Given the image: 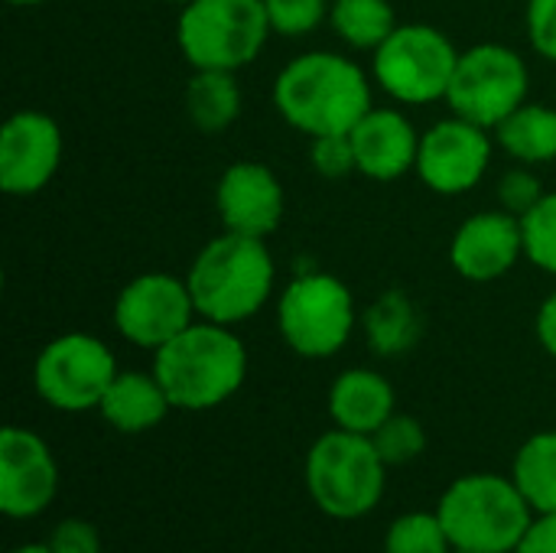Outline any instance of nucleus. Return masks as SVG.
Instances as JSON below:
<instances>
[{"mask_svg": "<svg viewBox=\"0 0 556 553\" xmlns=\"http://www.w3.org/2000/svg\"><path fill=\"white\" fill-rule=\"evenodd\" d=\"M277 114L306 137L352 134L371 111V81L358 62L339 52H306L287 62L274 81Z\"/></svg>", "mask_w": 556, "mask_h": 553, "instance_id": "nucleus-1", "label": "nucleus"}, {"mask_svg": "<svg viewBox=\"0 0 556 553\" xmlns=\"http://www.w3.org/2000/svg\"><path fill=\"white\" fill-rule=\"evenodd\" d=\"M153 375L179 411H212L238 394L248 375V349L231 326L195 319L153 352Z\"/></svg>", "mask_w": 556, "mask_h": 553, "instance_id": "nucleus-2", "label": "nucleus"}, {"mask_svg": "<svg viewBox=\"0 0 556 553\" xmlns=\"http://www.w3.org/2000/svg\"><path fill=\"white\" fill-rule=\"evenodd\" d=\"M186 284L199 319L238 326L270 300L277 267L264 238L225 231L195 254Z\"/></svg>", "mask_w": 556, "mask_h": 553, "instance_id": "nucleus-3", "label": "nucleus"}, {"mask_svg": "<svg viewBox=\"0 0 556 553\" xmlns=\"http://www.w3.org/2000/svg\"><path fill=\"white\" fill-rule=\"evenodd\" d=\"M453 551L515 553L534 521V508L515 479L476 473L456 479L437 508Z\"/></svg>", "mask_w": 556, "mask_h": 553, "instance_id": "nucleus-4", "label": "nucleus"}, {"mask_svg": "<svg viewBox=\"0 0 556 553\" xmlns=\"http://www.w3.org/2000/svg\"><path fill=\"white\" fill-rule=\"evenodd\" d=\"M388 463L365 433L332 430L323 433L306 456V489L309 499L339 521L365 518L378 508L384 495Z\"/></svg>", "mask_w": 556, "mask_h": 553, "instance_id": "nucleus-5", "label": "nucleus"}, {"mask_svg": "<svg viewBox=\"0 0 556 553\" xmlns=\"http://www.w3.org/2000/svg\"><path fill=\"white\" fill-rule=\"evenodd\" d=\"M264 0H189L179 10L176 39L192 68L241 72L270 36Z\"/></svg>", "mask_w": 556, "mask_h": 553, "instance_id": "nucleus-6", "label": "nucleus"}, {"mask_svg": "<svg viewBox=\"0 0 556 553\" xmlns=\"http://www.w3.org/2000/svg\"><path fill=\"white\" fill-rule=\"evenodd\" d=\"M459 49L430 23H397V29L375 49L371 75L401 104L446 101Z\"/></svg>", "mask_w": 556, "mask_h": 553, "instance_id": "nucleus-7", "label": "nucleus"}, {"mask_svg": "<svg viewBox=\"0 0 556 553\" xmlns=\"http://www.w3.org/2000/svg\"><path fill=\"white\" fill-rule=\"evenodd\" d=\"M277 329L303 359H329L355 332V297L332 274H303L277 303Z\"/></svg>", "mask_w": 556, "mask_h": 553, "instance_id": "nucleus-8", "label": "nucleus"}, {"mask_svg": "<svg viewBox=\"0 0 556 553\" xmlns=\"http://www.w3.org/2000/svg\"><path fill=\"white\" fill-rule=\"evenodd\" d=\"M528 88L531 75L521 52L502 42H479L459 52L446 104L456 117L495 130L511 111L528 101Z\"/></svg>", "mask_w": 556, "mask_h": 553, "instance_id": "nucleus-9", "label": "nucleus"}, {"mask_svg": "<svg viewBox=\"0 0 556 553\" xmlns=\"http://www.w3.org/2000/svg\"><path fill=\"white\" fill-rule=\"evenodd\" d=\"M117 375L114 352L88 332H65L42 345L33 368L36 394L65 414L91 411Z\"/></svg>", "mask_w": 556, "mask_h": 553, "instance_id": "nucleus-10", "label": "nucleus"}, {"mask_svg": "<svg viewBox=\"0 0 556 553\" xmlns=\"http://www.w3.org/2000/svg\"><path fill=\"white\" fill-rule=\"evenodd\" d=\"M189 284L173 274H140L114 300V326L137 349H163L195 323Z\"/></svg>", "mask_w": 556, "mask_h": 553, "instance_id": "nucleus-11", "label": "nucleus"}, {"mask_svg": "<svg viewBox=\"0 0 556 553\" xmlns=\"http://www.w3.org/2000/svg\"><path fill=\"white\" fill-rule=\"evenodd\" d=\"M492 163V130L466 121L446 117L420 134L417 176L437 196H463L482 183Z\"/></svg>", "mask_w": 556, "mask_h": 553, "instance_id": "nucleus-12", "label": "nucleus"}, {"mask_svg": "<svg viewBox=\"0 0 556 553\" xmlns=\"http://www.w3.org/2000/svg\"><path fill=\"white\" fill-rule=\"evenodd\" d=\"M62 163V130L42 111H16L0 130V189L26 199L42 192Z\"/></svg>", "mask_w": 556, "mask_h": 553, "instance_id": "nucleus-13", "label": "nucleus"}, {"mask_svg": "<svg viewBox=\"0 0 556 553\" xmlns=\"http://www.w3.org/2000/svg\"><path fill=\"white\" fill-rule=\"evenodd\" d=\"M59 492V466L46 440L23 427L0 433V512L26 521L42 515Z\"/></svg>", "mask_w": 556, "mask_h": 553, "instance_id": "nucleus-14", "label": "nucleus"}, {"mask_svg": "<svg viewBox=\"0 0 556 553\" xmlns=\"http://www.w3.org/2000/svg\"><path fill=\"white\" fill-rule=\"evenodd\" d=\"M215 205L225 231L267 238L280 228L287 212V196L270 166L244 160L231 163L215 189Z\"/></svg>", "mask_w": 556, "mask_h": 553, "instance_id": "nucleus-15", "label": "nucleus"}, {"mask_svg": "<svg viewBox=\"0 0 556 553\" xmlns=\"http://www.w3.org/2000/svg\"><path fill=\"white\" fill-rule=\"evenodd\" d=\"M521 257H525L521 218L505 209L469 215L456 228L453 244H450L453 271L472 284H489V280L505 277Z\"/></svg>", "mask_w": 556, "mask_h": 553, "instance_id": "nucleus-16", "label": "nucleus"}, {"mask_svg": "<svg viewBox=\"0 0 556 553\" xmlns=\"http://www.w3.org/2000/svg\"><path fill=\"white\" fill-rule=\"evenodd\" d=\"M352 147L358 160V173L378 183L401 179L404 173L417 169L420 134L407 114L394 108H371L352 127Z\"/></svg>", "mask_w": 556, "mask_h": 553, "instance_id": "nucleus-17", "label": "nucleus"}, {"mask_svg": "<svg viewBox=\"0 0 556 553\" xmlns=\"http://www.w3.org/2000/svg\"><path fill=\"white\" fill-rule=\"evenodd\" d=\"M394 414V388L371 368H349L329 388V417L339 430L371 437Z\"/></svg>", "mask_w": 556, "mask_h": 553, "instance_id": "nucleus-18", "label": "nucleus"}, {"mask_svg": "<svg viewBox=\"0 0 556 553\" xmlns=\"http://www.w3.org/2000/svg\"><path fill=\"white\" fill-rule=\"evenodd\" d=\"M98 411L121 433H147L166 420L173 401L153 372H117Z\"/></svg>", "mask_w": 556, "mask_h": 553, "instance_id": "nucleus-19", "label": "nucleus"}, {"mask_svg": "<svg viewBox=\"0 0 556 553\" xmlns=\"http://www.w3.org/2000/svg\"><path fill=\"white\" fill-rule=\"evenodd\" d=\"M238 72H218V68H195L186 81V111L189 121L202 134H222L228 130L241 114V88Z\"/></svg>", "mask_w": 556, "mask_h": 553, "instance_id": "nucleus-20", "label": "nucleus"}, {"mask_svg": "<svg viewBox=\"0 0 556 553\" xmlns=\"http://www.w3.org/2000/svg\"><path fill=\"white\" fill-rule=\"evenodd\" d=\"M492 134L498 147L525 166H541L556 160V108L525 101Z\"/></svg>", "mask_w": 556, "mask_h": 553, "instance_id": "nucleus-21", "label": "nucleus"}, {"mask_svg": "<svg viewBox=\"0 0 556 553\" xmlns=\"http://www.w3.org/2000/svg\"><path fill=\"white\" fill-rule=\"evenodd\" d=\"M365 336L378 355L397 359L420 342V310L414 306V300L407 293L388 290L368 306Z\"/></svg>", "mask_w": 556, "mask_h": 553, "instance_id": "nucleus-22", "label": "nucleus"}, {"mask_svg": "<svg viewBox=\"0 0 556 553\" xmlns=\"http://www.w3.org/2000/svg\"><path fill=\"white\" fill-rule=\"evenodd\" d=\"M515 486L534 515H556V430L534 433L515 456Z\"/></svg>", "mask_w": 556, "mask_h": 553, "instance_id": "nucleus-23", "label": "nucleus"}, {"mask_svg": "<svg viewBox=\"0 0 556 553\" xmlns=\"http://www.w3.org/2000/svg\"><path fill=\"white\" fill-rule=\"evenodd\" d=\"M329 26L345 46L375 52L397 29V16L391 0H332Z\"/></svg>", "mask_w": 556, "mask_h": 553, "instance_id": "nucleus-24", "label": "nucleus"}, {"mask_svg": "<svg viewBox=\"0 0 556 553\" xmlns=\"http://www.w3.org/2000/svg\"><path fill=\"white\" fill-rule=\"evenodd\" d=\"M384 553H453V541L440 515L410 512L388 528Z\"/></svg>", "mask_w": 556, "mask_h": 553, "instance_id": "nucleus-25", "label": "nucleus"}, {"mask_svg": "<svg viewBox=\"0 0 556 553\" xmlns=\"http://www.w3.org/2000/svg\"><path fill=\"white\" fill-rule=\"evenodd\" d=\"M525 231V257L556 277V192H544V199L521 218Z\"/></svg>", "mask_w": 556, "mask_h": 553, "instance_id": "nucleus-26", "label": "nucleus"}, {"mask_svg": "<svg viewBox=\"0 0 556 553\" xmlns=\"http://www.w3.org/2000/svg\"><path fill=\"white\" fill-rule=\"evenodd\" d=\"M371 440H375V447L388 466H407L427 450V433H424L420 420H414L407 414H391L371 433Z\"/></svg>", "mask_w": 556, "mask_h": 553, "instance_id": "nucleus-27", "label": "nucleus"}, {"mask_svg": "<svg viewBox=\"0 0 556 553\" xmlns=\"http://www.w3.org/2000/svg\"><path fill=\"white\" fill-rule=\"evenodd\" d=\"M329 0H264L270 29L277 36H309L323 20H329Z\"/></svg>", "mask_w": 556, "mask_h": 553, "instance_id": "nucleus-28", "label": "nucleus"}, {"mask_svg": "<svg viewBox=\"0 0 556 553\" xmlns=\"http://www.w3.org/2000/svg\"><path fill=\"white\" fill-rule=\"evenodd\" d=\"M309 160L319 176L326 179H342L349 173H358L355 147L349 134H326V137H309Z\"/></svg>", "mask_w": 556, "mask_h": 553, "instance_id": "nucleus-29", "label": "nucleus"}, {"mask_svg": "<svg viewBox=\"0 0 556 553\" xmlns=\"http://www.w3.org/2000/svg\"><path fill=\"white\" fill-rule=\"evenodd\" d=\"M541 199H544L541 179L525 163L515 166V169H508L502 176V183H498V202H502V209L511 212V215H518V218H525Z\"/></svg>", "mask_w": 556, "mask_h": 553, "instance_id": "nucleus-30", "label": "nucleus"}, {"mask_svg": "<svg viewBox=\"0 0 556 553\" xmlns=\"http://www.w3.org/2000/svg\"><path fill=\"white\" fill-rule=\"evenodd\" d=\"M528 39L538 55L556 62V0H528Z\"/></svg>", "mask_w": 556, "mask_h": 553, "instance_id": "nucleus-31", "label": "nucleus"}, {"mask_svg": "<svg viewBox=\"0 0 556 553\" xmlns=\"http://www.w3.org/2000/svg\"><path fill=\"white\" fill-rule=\"evenodd\" d=\"M49 548L55 553H101V535L91 521L68 518L52 531Z\"/></svg>", "mask_w": 556, "mask_h": 553, "instance_id": "nucleus-32", "label": "nucleus"}, {"mask_svg": "<svg viewBox=\"0 0 556 553\" xmlns=\"http://www.w3.org/2000/svg\"><path fill=\"white\" fill-rule=\"evenodd\" d=\"M515 553H556V515H538Z\"/></svg>", "mask_w": 556, "mask_h": 553, "instance_id": "nucleus-33", "label": "nucleus"}, {"mask_svg": "<svg viewBox=\"0 0 556 553\" xmlns=\"http://www.w3.org/2000/svg\"><path fill=\"white\" fill-rule=\"evenodd\" d=\"M534 332H538V342L544 345V352L556 359V290L541 303L538 319H534Z\"/></svg>", "mask_w": 556, "mask_h": 553, "instance_id": "nucleus-34", "label": "nucleus"}, {"mask_svg": "<svg viewBox=\"0 0 556 553\" xmlns=\"http://www.w3.org/2000/svg\"><path fill=\"white\" fill-rule=\"evenodd\" d=\"M13 553H55L49 544H26V548H20V551Z\"/></svg>", "mask_w": 556, "mask_h": 553, "instance_id": "nucleus-35", "label": "nucleus"}, {"mask_svg": "<svg viewBox=\"0 0 556 553\" xmlns=\"http://www.w3.org/2000/svg\"><path fill=\"white\" fill-rule=\"evenodd\" d=\"M13 7H39V3H49V0H10Z\"/></svg>", "mask_w": 556, "mask_h": 553, "instance_id": "nucleus-36", "label": "nucleus"}, {"mask_svg": "<svg viewBox=\"0 0 556 553\" xmlns=\"http://www.w3.org/2000/svg\"><path fill=\"white\" fill-rule=\"evenodd\" d=\"M166 3H179V7H186L189 0H166Z\"/></svg>", "mask_w": 556, "mask_h": 553, "instance_id": "nucleus-37", "label": "nucleus"}, {"mask_svg": "<svg viewBox=\"0 0 556 553\" xmlns=\"http://www.w3.org/2000/svg\"><path fill=\"white\" fill-rule=\"evenodd\" d=\"M453 553H472V551H453Z\"/></svg>", "mask_w": 556, "mask_h": 553, "instance_id": "nucleus-38", "label": "nucleus"}]
</instances>
